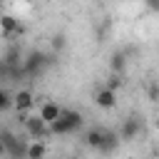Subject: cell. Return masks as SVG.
<instances>
[{"instance_id":"cell-14","label":"cell","mask_w":159,"mask_h":159,"mask_svg":"<svg viewBox=\"0 0 159 159\" xmlns=\"http://www.w3.org/2000/svg\"><path fill=\"white\" fill-rule=\"evenodd\" d=\"M12 104H15V97H10V92H7V89H0V109H2V112H7Z\"/></svg>"},{"instance_id":"cell-2","label":"cell","mask_w":159,"mask_h":159,"mask_svg":"<svg viewBox=\"0 0 159 159\" xmlns=\"http://www.w3.org/2000/svg\"><path fill=\"white\" fill-rule=\"evenodd\" d=\"M82 122H84V119H82L80 112L65 109V112L60 114V119L50 124V132H52V134H72V132H77V129L82 127Z\"/></svg>"},{"instance_id":"cell-6","label":"cell","mask_w":159,"mask_h":159,"mask_svg":"<svg viewBox=\"0 0 159 159\" xmlns=\"http://www.w3.org/2000/svg\"><path fill=\"white\" fill-rule=\"evenodd\" d=\"M139 129H142V122H139L137 117H127V119L122 122V127H119V139L132 142V139L139 134Z\"/></svg>"},{"instance_id":"cell-4","label":"cell","mask_w":159,"mask_h":159,"mask_svg":"<svg viewBox=\"0 0 159 159\" xmlns=\"http://www.w3.org/2000/svg\"><path fill=\"white\" fill-rule=\"evenodd\" d=\"M22 127H25V132H27L35 142H42L47 134H52V132H50V124H45L40 117H27Z\"/></svg>"},{"instance_id":"cell-11","label":"cell","mask_w":159,"mask_h":159,"mask_svg":"<svg viewBox=\"0 0 159 159\" xmlns=\"http://www.w3.org/2000/svg\"><path fill=\"white\" fill-rule=\"evenodd\" d=\"M0 25H2V37H10L12 32H22L20 22H17L12 15H2V17H0Z\"/></svg>"},{"instance_id":"cell-17","label":"cell","mask_w":159,"mask_h":159,"mask_svg":"<svg viewBox=\"0 0 159 159\" xmlns=\"http://www.w3.org/2000/svg\"><path fill=\"white\" fill-rule=\"evenodd\" d=\"M144 2H147L152 10H157V12H159V0H144Z\"/></svg>"},{"instance_id":"cell-19","label":"cell","mask_w":159,"mask_h":159,"mask_svg":"<svg viewBox=\"0 0 159 159\" xmlns=\"http://www.w3.org/2000/svg\"><path fill=\"white\" fill-rule=\"evenodd\" d=\"M25 2H32V0H25Z\"/></svg>"},{"instance_id":"cell-7","label":"cell","mask_w":159,"mask_h":159,"mask_svg":"<svg viewBox=\"0 0 159 159\" xmlns=\"http://www.w3.org/2000/svg\"><path fill=\"white\" fill-rule=\"evenodd\" d=\"M94 102H97V107H102V109H112V107L117 104V92L109 89V87H102V89H97Z\"/></svg>"},{"instance_id":"cell-18","label":"cell","mask_w":159,"mask_h":159,"mask_svg":"<svg viewBox=\"0 0 159 159\" xmlns=\"http://www.w3.org/2000/svg\"><path fill=\"white\" fill-rule=\"evenodd\" d=\"M154 127H157V132H159V117H157V119H154Z\"/></svg>"},{"instance_id":"cell-16","label":"cell","mask_w":159,"mask_h":159,"mask_svg":"<svg viewBox=\"0 0 159 159\" xmlns=\"http://www.w3.org/2000/svg\"><path fill=\"white\" fill-rule=\"evenodd\" d=\"M104 87H109V89H114V92H117V89L122 87V77H119V75H114V77H112V80H109Z\"/></svg>"},{"instance_id":"cell-9","label":"cell","mask_w":159,"mask_h":159,"mask_svg":"<svg viewBox=\"0 0 159 159\" xmlns=\"http://www.w3.org/2000/svg\"><path fill=\"white\" fill-rule=\"evenodd\" d=\"M104 132H107V129H99V127H94V129H89V132L84 134V144L99 152V147H102V142H104Z\"/></svg>"},{"instance_id":"cell-12","label":"cell","mask_w":159,"mask_h":159,"mask_svg":"<svg viewBox=\"0 0 159 159\" xmlns=\"http://www.w3.org/2000/svg\"><path fill=\"white\" fill-rule=\"evenodd\" d=\"M109 67H112L114 75H122V72L127 70V55H124V52H114L112 60H109Z\"/></svg>"},{"instance_id":"cell-5","label":"cell","mask_w":159,"mask_h":159,"mask_svg":"<svg viewBox=\"0 0 159 159\" xmlns=\"http://www.w3.org/2000/svg\"><path fill=\"white\" fill-rule=\"evenodd\" d=\"M62 112H65V109H62L57 102H50V99H47V102H42V104H40L37 117H40L45 124H52V122H57V119H60V114H62Z\"/></svg>"},{"instance_id":"cell-15","label":"cell","mask_w":159,"mask_h":159,"mask_svg":"<svg viewBox=\"0 0 159 159\" xmlns=\"http://www.w3.org/2000/svg\"><path fill=\"white\" fill-rule=\"evenodd\" d=\"M65 45H67V37H65V35H55V37H52V47H55L57 52L65 50Z\"/></svg>"},{"instance_id":"cell-8","label":"cell","mask_w":159,"mask_h":159,"mask_svg":"<svg viewBox=\"0 0 159 159\" xmlns=\"http://www.w3.org/2000/svg\"><path fill=\"white\" fill-rule=\"evenodd\" d=\"M32 104H35V97H32V92L30 89H20L17 94H15V107H17V112H27V109H32Z\"/></svg>"},{"instance_id":"cell-3","label":"cell","mask_w":159,"mask_h":159,"mask_svg":"<svg viewBox=\"0 0 159 159\" xmlns=\"http://www.w3.org/2000/svg\"><path fill=\"white\" fill-rule=\"evenodd\" d=\"M52 60L45 55V52H40V50H32L25 60H22V67H25V75L27 77H35V75H40L47 65H50Z\"/></svg>"},{"instance_id":"cell-13","label":"cell","mask_w":159,"mask_h":159,"mask_svg":"<svg viewBox=\"0 0 159 159\" xmlns=\"http://www.w3.org/2000/svg\"><path fill=\"white\" fill-rule=\"evenodd\" d=\"M45 154H47V149L42 142H32L27 149V159H45Z\"/></svg>"},{"instance_id":"cell-1","label":"cell","mask_w":159,"mask_h":159,"mask_svg":"<svg viewBox=\"0 0 159 159\" xmlns=\"http://www.w3.org/2000/svg\"><path fill=\"white\" fill-rule=\"evenodd\" d=\"M0 144H2V152H5L10 159H27V149H30V144H27L25 139L15 137L12 132L2 129V132H0Z\"/></svg>"},{"instance_id":"cell-10","label":"cell","mask_w":159,"mask_h":159,"mask_svg":"<svg viewBox=\"0 0 159 159\" xmlns=\"http://www.w3.org/2000/svg\"><path fill=\"white\" fill-rule=\"evenodd\" d=\"M119 147V132H104V142H102V147H99V154H112L114 149Z\"/></svg>"}]
</instances>
